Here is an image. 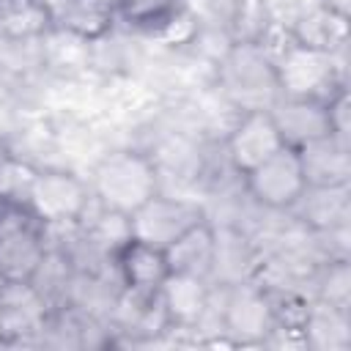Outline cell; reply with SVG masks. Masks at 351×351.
<instances>
[{
	"label": "cell",
	"mask_w": 351,
	"mask_h": 351,
	"mask_svg": "<svg viewBox=\"0 0 351 351\" xmlns=\"http://www.w3.org/2000/svg\"><path fill=\"white\" fill-rule=\"evenodd\" d=\"M8 156H11V151H8V148H5V143L0 140V167H3V162H5Z\"/></svg>",
	"instance_id": "d4e9b609"
},
{
	"label": "cell",
	"mask_w": 351,
	"mask_h": 351,
	"mask_svg": "<svg viewBox=\"0 0 351 351\" xmlns=\"http://www.w3.org/2000/svg\"><path fill=\"white\" fill-rule=\"evenodd\" d=\"M280 137L288 148H302L318 137L332 134L329 129V107L326 99L313 96H280L269 107Z\"/></svg>",
	"instance_id": "8fae6325"
},
{
	"label": "cell",
	"mask_w": 351,
	"mask_h": 351,
	"mask_svg": "<svg viewBox=\"0 0 351 351\" xmlns=\"http://www.w3.org/2000/svg\"><path fill=\"white\" fill-rule=\"evenodd\" d=\"M214 250H217V228L208 219H203L195 228H189L184 236H178L165 252H167L170 271L211 280Z\"/></svg>",
	"instance_id": "2e32d148"
},
{
	"label": "cell",
	"mask_w": 351,
	"mask_h": 351,
	"mask_svg": "<svg viewBox=\"0 0 351 351\" xmlns=\"http://www.w3.org/2000/svg\"><path fill=\"white\" fill-rule=\"evenodd\" d=\"M326 304L335 307H346L348 310V299H351V271H348V258L337 255L329 258L321 277H318V296Z\"/></svg>",
	"instance_id": "7402d4cb"
},
{
	"label": "cell",
	"mask_w": 351,
	"mask_h": 351,
	"mask_svg": "<svg viewBox=\"0 0 351 351\" xmlns=\"http://www.w3.org/2000/svg\"><path fill=\"white\" fill-rule=\"evenodd\" d=\"M291 211H299L302 222L315 233H329V236L340 233L348 225V186H335V189L307 186V192L299 197V203Z\"/></svg>",
	"instance_id": "ac0fdd59"
},
{
	"label": "cell",
	"mask_w": 351,
	"mask_h": 351,
	"mask_svg": "<svg viewBox=\"0 0 351 351\" xmlns=\"http://www.w3.org/2000/svg\"><path fill=\"white\" fill-rule=\"evenodd\" d=\"M5 343V307H3V293H0V346Z\"/></svg>",
	"instance_id": "cb8c5ba5"
},
{
	"label": "cell",
	"mask_w": 351,
	"mask_h": 351,
	"mask_svg": "<svg viewBox=\"0 0 351 351\" xmlns=\"http://www.w3.org/2000/svg\"><path fill=\"white\" fill-rule=\"evenodd\" d=\"M55 30H63L80 41L104 38L118 22L115 0H52Z\"/></svg>",
	"instance_id": "5bb4252c"
},
{
	"label": "cell",
	"mask_w": 351,
	"mask_h": 351,
	"mask_svg": "<svg viewBox=\"0 0 351 351\" xmlns=\"http://www.w3.org/2000/svg\"><path fill=\"white\" fill-rule=\"evenodd\" d=\"M219 88L239 112L269 110L280 99V85L266 47H228L219 63Z\"/></svg>",
	"instance_id": "3957f363"
},
{
	"label": "cell",
	"mask_w": 351,
	"mask_h": 351,
	"mask_svg": "<svg viewBox=\"0 0 351 351\" xmlns=\"http://www.w3.org/2000/svg\"><path fill=\"white\" fill-rule=\"evenodd\" d=\"M203 219L206 211L195 200L159 192L129 217V236L167 250L178 236H184L189 228H195Z\"/></svg>",
	"instance_id": "ba28073f"
},
{
	"label": "cell",
	"mask_w": 351,
	"mask_h": 351,
	"mask_svg": "<svg viewBox=\"0 0 351 351\" xmlns=\"http://www.w3.org/2000/svg\"><path fill=\"white\" fill-rule=\"evenodd\" d=\"M219 332L230 346L269 343L274 332V315L269 291L252 280L225 285V302L219 310Z\"/></svg>",
	"instance_id": "8992f818"
},
{
	"label": "cell",
	"mask_w": 351,
	"mask_h": 351,
	"mask_svg": "<svg viewBox=\"0 0 351 351\" xmlns=\"http://www.w3.org/2000/svg\"><path fill=\"white\" fill-rule=\"evenodd\" d=\"M93 206L90 186L82 176L63 167H36L22 208H27L47 230L80 225Z\"/></svg>",
	"instance_id": "7a4b0ae2"
},
{
	"label": "cell",
	"mask_w": 351,
	"mask_h": 351,
	"mask_svg": "<svg viewBox=\"0 0 351 351\" xmlns=\"http://www.w3.org/2000/svg\"><path fill=\"white\" fill-rule=\"evenodd\" d=\"M112 266H115V274H118L123 291L143 293V296L156 293L165 285V280L170 277L167 252L162 247H154L134 236H129L126 241L118 244V250L112 252Z\"/></svg>",
	"instance_id": "30bf717a"
},
{
	"label": "cell",
	"mask_w": 351,
	"mask_h": 351,
	"mask_svg": "<svg viewBox=\"0 0 351 351\" xmlns=\"http://www.w3.org/2000/svg\"><path fill=\"white\" fill-rule=\"evenodd\" d=\"M88 186L93 206L129 219L137 208L162 192V176L151 154L140 148H118L96 162L88 176Z\"/></svg>",
	"instance_id": "6da1fadb"
},
{
	"label": "cell",
	"mask_w": 351,
	"mask_h": 351,
	"mask_svg": "<svg viewBox=\"0 0 351 351\" xmlns=\"http://www.w3.org/2000/svg\"><path fill=\"white\" fill-rule=\"evenodd\" d=\"M346 22L348 19H340V16L315 5V11L302 14L296 19L288 38H293L299 44H307V47H315V49L340 52L343 44H346Z\"/></svg>",
	"instance_id": "44dd1931"
},
{
	"label": "cell",
	"mask_w": 351,
	"mask_h": 351,
	"mask_svg": "<svg viewBox=\"0 0 351 351\" xmlns=\"http://www.w3.org/2000/svg\"><path fill=\"white\" fill-rule=\"evenodd\" d=\"M118 19L140 33L162 36L173 30L186 11V0H115Z\"/></svg>",
	"instance_id": "ffe728a7"
},
{
	"label": "cell",
	"mask_w": 351,
	"mask_h": 351,
	"mask_svg": "<svg viewBox=\"0 0 351 351\" xmlns=\"http://www.w3.org/2000/svg\"><path fill=\"white\" fill-rule=\"evenodd\" d=\"M282 145L285 143L269 110H244L225 137V159L236 176H244Z\"/></svg>",
	"instance_id": "9c48e42d"
},
{
	"label": "cell",
	"mask_w": 351,
	"mask_h": 351,
	"mask_svg": "<svg viewBox=\"0 0 351 351\" xmlns=\"http://www.w3.org/2000/svg\"><path fill=\"white\" fill-rule=\"evenodd\" d=\"M5 206H8V203H5L3 197H0V217H3V211H5Z\"/></svg>",
	"instance_id": "484cf974"
},
{
	"label": "cell",
	"mask_w": 351,
	"mask_h": 351,
	"mask_svg": "<svg viewBox=\"0 0 351 351\" xmlns=\"http://www.w3.org/2000/svg\"><path fill=\"white\" fill-rule=\"evenodd\" d=\"M296 154H299L307 186H315V189L348 186V181H351L348 143L326 134V137H318V140L296 148Z\"/></svg>",
	"instance_id": "4fadbf2b"
},
{
	"label": "cell",
	"mask_w": 351,
	"mask_h": 351,
	"mask_svg": "<svg viewBox=\"0 0 351 351\" xmlns=\"http://www.w3.org/2000/svg\"><path fill=\"white\" fill-rule=\"evenodd\" d=\"M55 30L52 0H0V41L30 44Z\"/></svg>",
	"instance_id": "9a60e30c"
},
{
	"label": "cell",
	"mask_w": 351,
	"mask_h": 351,
	"mask_svg": "<svg viewBox=\"0 0 351 351\" xmlns=\"http://www.w3.org/2000/svg\"><path fill=\"white\" fill-rule=\"evenodd\" d=\"M299 335H302V346H307V348H315V351H343L351 343L348 310L326 304L321 299H313Z\"/></svg>",
	"instance_id": "e0dca14e"
},
{
	"label": "cell",
	"mask_w": 351,
	"mask_h": 351,
	"mask_svg": "<svg viewBox=\"0 0 351 351\" xmlns=\"http://www.w3.org/2000/svg\"><path fill=\"white\" fill-rule=\"evenodd\" d=\"M274 27L269 0H230L225 14L228 47H266Z\"/></svg>",
	"instance_id": "d6986e66"
},
{
	"label": "cell",
	"mask_w": 351,
	"mask_h": 351,
	"mask_svg": "<svg viewBox=\"0 0 351 351\" xmlns=\"http://www.w3.org/2000/svg\"><path fill=\"white\" fill-rule=\"evenodd\" d=\"M211 280L195 274L170 271L165 285L156 291L167 329H197L211 307Z\"/></svg>",
	"instance_id": "7c38bea8"
},
{
	"label": "cell",
	"mask_w": 351,
	"mask_h": 351,
	"mask_svg": "<svg viewBox=\"0 0 351 351\" xmlns=\"http://www.w3.org/2000/svg\"><path fill=\"white\" fill-rule=\"evenodd\" d=\"M280 96H313L329 99L337 88H343L340 69L335 63V52L315 49L288 38L280 55H271Z\"/></svg>",
	"instance_id": "5b68a950"
},
{
	"label": "cell",
	"mask_w": 351,
	"mask_h": 351,
	"mask_svg": "<svg viewBox=\"0 0 351 351\" xmlns=\"http://www.w3.org/2000/svg\"><path fill=\"white\" fill-rule=\"evenodd\" d=\"M241 181L252 203L269 211H291L299 203V197L307 192L299 154L296 148H288V145H282L266 162L244 173Z\"/></svg>",
	"instance_id": "52a82bcc"
},
{
	"label": "cell",
	"mask_w": 351,
	"mask_h": 351,
	"mask_svg": "<svg viewBox=\"0 0 351 351\" xmlns=\"http://www.w3.org/2000/svg\"><path fill=\"white\" fill-rule=\"evenodd\" d=\"M315 5L340 16V19H348V0H315Z\"/></svg>",
	"instance_id": "603a6c76"
},
{
	"label": "cell",
	"mask_w": 351,
	"mask_h": 351,
	"mask_svg": "<svg viewBox=\"0 0 351 351\" xmlns=\"http://www.w3.org/2000/svg\"><path fill=\"white\" fill-rule=\"evenodd\" d=\"M49 255V230L22 206L8 203L0 217V282H33Z\"/></svg>",
	"instance_id": "277c9868"
}]
</instances>
